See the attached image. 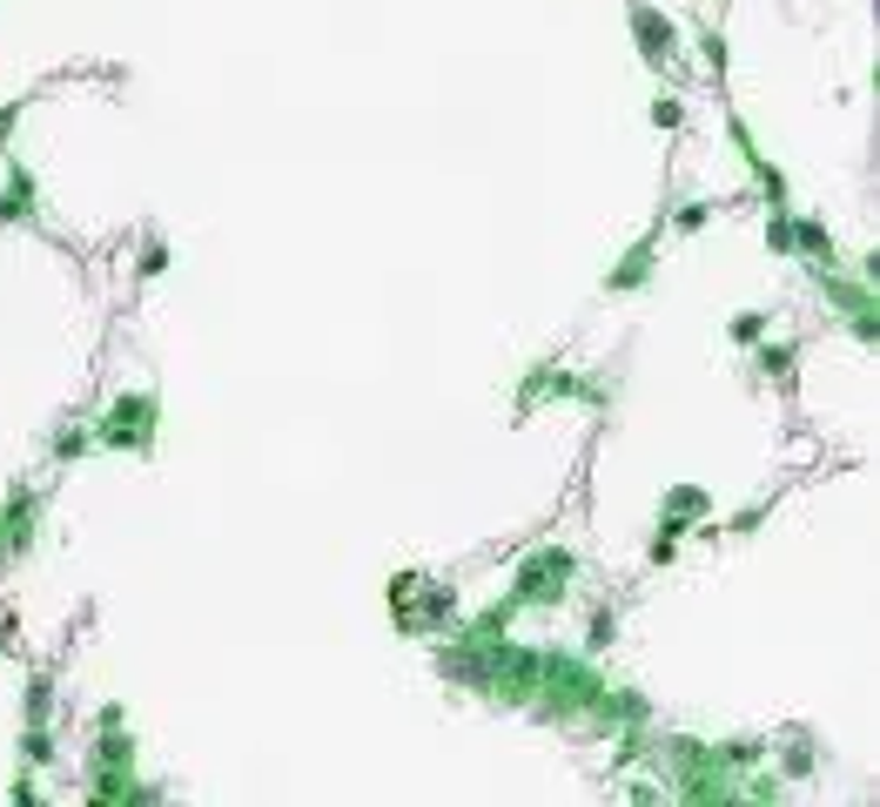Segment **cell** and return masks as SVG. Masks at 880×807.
<instances>
[{
    "label": "cell",
    "mask_w": 880,
    "mask_h": 807,
    "mask_svg": "<svg viewBox=\"0 0 880 807\" xmlns=\"http://www.w3.org/2000/svg\"><path fill=\"white\" fill-rule=\"evenodd\" d=\"M572 579H578V558H572V552H558V545H538L532 558L517 565L511 599H517V606H558V599L572 593Z\"/></svg>",
    "instance_id": "6da1fadb"
},
{
    "label": "cell",
    "mask_w": 880,
    "mask_h": 807,
    "mask_svg": "<svg viewBox=\"0 0 880 807\" xmlns=\"http://www.w3.org/2000/svg\"><path fill=\"white\" fill-rule=\"evenodd\" d=\"M155 425H161V397L155 390H142V397H115L108 404V418L95 425V438L108 444V451H148L155 444Z\"/></svg>",
    "instance_id": "7a4b0ae2"
},
{
    "label": "cell",
    "mask_w": 880,
    "mask_h": 807,
    "mask_svg": "<svg viewBox=\"0 0 880 807\" xmlns=\"http://www.w3.org/2000/svg\"><path fill=\"white\" fill-rule=\"evenodd\" d=\"M128 761H135L128 720L108 706V713H102V747H95V800H115V794H128Z\"/></svg>",
    "instance_id": "3957f363"
},
{
    "label": "cell",
    "mask_w": 880,
    "mask_h": 807,
    "mask_svg": "<svg viewBox=\"0 0 880 807\" xmlns=\"http://www.w3.org/2000/svg\"><path fill=\"white\" fill-rule=\"evenodd\" d=\"M34 532H41V499L28 492V484H14L8 505H0V558L14 565V558L34 545Z\"/></svg>",
    "instance_id": "277c9868"
},
{
    "label": "cell",
    "mask_w": 880,
    "mask_h": 807,
    "mask_svg": "<svg viewBox=\"0 0 880 807\" xmlns=\"http://www.w3.org/2000/svg\"><path fill=\"white\" fill-rule=\"evenodd\" d=\"M632 34H639V54H646L652 67H666V61H672V48H679L672 21H666L659 8H632Z\"/></svg>",
    "instance_id": "5b68a950"
},
{
    "label": "cell",
    "mask_w": 880,
    "mask_h": 807,
    "mask_svg": "<svg viewBox=\"0 0 880 807\" xmlns=\"http://www.w3.org/2000/svg\"><path fill=\"white\" fill-rule=\"evenodd\" d=\"M652 256H659V235H646V242H639V250H632V256H626L619 270H611V276H605V290H611V296H632V290H639V283L652 276Z\"/></svg>",
    "instance_id": "8992f818"
},
{
    "label": "cell",
    "mask_w": 880,
    "mask_h": 807,
    "mask_svg": "<svg viewBox=\"0 0 880 807\" xmlns=\"http://www.w3.org/2000/svg\"><path fill=\"white\" fill-rule=\"evenodd\" d=\"M733 148L746 155V169H753V182L766 189V202H779V196H786V176L773 169V161H759V148H753V135H746V122H733Z\"/></svg>",
    "instance_id": "52a82bcc"
},
{
    "label": "cell",
    "mask_w": 880,
    "mask_h": 807,
    "mask_svg": "<svg viewBox=\"0 0 880 807\" xmlns=\"http://www.w3.org/2000/svg\"><path fill=\"white\" fill-rule=\"evenodd\" d=\"M34 209H41L34 176H28V169H14V176H8V196H0V216H8V222H34Z\"/></svg>",
    "instance_id": "ba28073f"
},
{
    "label": "cell",
    "mask_w": 880,
    "mask_h": 807,
    "mask_svg": "<svg viewBox=\"0 0 880 807\" xmlns=\"http://www.w3.org/2000/svg\"><path fill=\"white\" fill-rule=\"evenodd\" d=\"M794 250H807V256H820V263H834V235H827L820 222H794Z\"/></svg>",
    "instance_id": "9c48e42d"
},
{
    "label": "cell",
    "mask_w": 880,
    "mask_h": 807,
    "mask_svg": "<svg viewBox=\"0 0 880 807\" xmlns=\"http://www.w3.org/2000/svg\"><path fill=\"white\" fill-rule=\"evenodd\" d=\"M81 451H87V431H61V438H54V458H61V464H74Z\"/></svg>",
    "instance_id": "30bf717a"
},
{
    "label": "cell",
    "mask_w": 880,
    "mask_h": 807,
    "mask_svg": "<svg viewBox=\"0 0 880 807\" xmlns=\"http://www.w3.org/2000/svg\"><path fill=\"white\" fill-rule=\"evenodd\" d=\"M611 632H619V626H611V612H598V619H591V639H585V646L598 653V646H611Z\"/></svg>",
    "instance_id": "8fae6325"
},
{
    "label": "cell",
    "mask_w": 880,
    "mask_h": 807,
    "mask_svg": "<svg viewBox=\"0 0 880 807\" xmlns=\"http://www.w3.org/2000/svg\"><path fill=\"white\" fill-rule=\"evenodd\" d=\"M679 229H706V202H685L679 209Z\"/></svg>",
    "instance_id": "7c38bea8"
},
{
    "label": "cell",
    "mask_w": 880,
    "mask_h": 807,
    "mask_svg": "<svg viewBox=\"0 0 880 807\" xmlns=\"http://www.w3.org/2000/svg\"><path fill=\"white\" fill-rule=\"evenodd\" d=\"M786 364H794V357H786V350H779V344H773V350H759V370H773V377H779V370H786Z\"/></svg>",
    "instance_id": "4fadbf2b"
},
{
    "label": "cell",
    "mask_w": 880,
    "mask_h": 807,
    "mask_svg": "<svg viewBox=\"0 0 880 807\" xmlns=\"http://www.w3.org/2000/svg\"><path fill=\"white\" fill-rule=\"evenodd\" d=\"M48 754H54V741H48L41 726H34V734H28V761H48Z\"/></svg>",
    "instance_id": "5bb4252c"
},
{
    "label": "cell",
    "mask_w": 880,
    "mask_h": 807,
    "mask_svg": "<svg viewBox=\"0 0 880 807\" xmlns=\"http://www.w3.org/2000/svg\"><path fill=\"white\" fill-rule=\"evenodd\" d=\"M652 122L659 128H679V102H652Z\"/></svg>",
    "instance_id": "9a60e30c"
},
{
    "label": "cell",
    "mask_w": 880,
    "mask_h": 807,
    "mask_svg": "<svg viewBox=\"0 0 880 807\" xmlns=\"http://www.w3.org/2000/svg\"><path fill=\"white\" fill-rule=\"evenodd\" d=\"M14 122H21V108H0V142H14Z\"/></svg>",
    "instance_id": "2e32d148"
},
{
    "label": "cell",
    "mask_w": 880,
    "mask_h": 807,
    "mask_svg": "<svg viewBox=\"0 0 880 807\" xmlns=\"http://www.w3.org/2000/svg\"><path fill=\"white\" fill-rule=\"evenodd\" d=\"M0 639H8V626H0Z\"/></svg>",
    "instance_id": "e0dca14e"
}]
</instances>
